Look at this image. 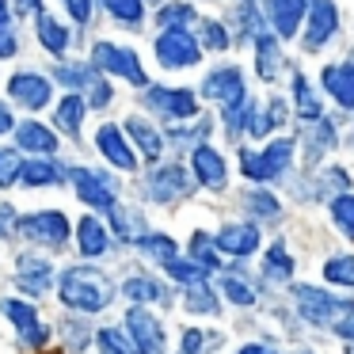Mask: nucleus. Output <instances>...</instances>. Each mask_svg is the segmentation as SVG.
Listing matches in <instances>:
<instances>
[{
	"mask_svg": "<svg viewBox=\"0 0 354 354\" xmlns=\"http://www.w3.org/2000/svg\"><path fill=\"white\" fill-rule=\"evenodd\" d=\"M57 297H62L65 308H77V313H100V308L111 305L115 297V286L103 270L92 267H69L62 278H57Z\"/></svg>",
	"mask_w": 354,
	"mask_h": 354,
	"instance_id": "f257e3e1",
	"label": "nucleus"
},
{
	"mask_svg": "<svg viewBox=\"0 0 354 354\" xmlns=\"http://www.w3.org/2000/svg\"><path fill=\"white\" fill-rule=\"evenodd\" d=\"M92 65L100 73H115V77L130 80V84H138V88L149 84V77H145V69H141L138 54L126 50V46H115V42H95V46H92Z\"/></svg>",
	"mask_w": 354,
	"mask_h": 354,
	"instance_id": "f03ea898",
	"label": "nucleus"
},
{
	"mask_svg": "<svg viewBox=\"0 0 354 354\" xmlns=\"http://www.w3.org/2000/svg\"><path fill=\"white\" fill-rule=\"evenodd\" d=\"M198 39L187 27H164L156 39V57L164 69H191V65H198Z\"/></svg>",
	"mask_w": 354,
	"mask_h": 354,
	"instance_id": "7ed1b4c3",
	"label": "nucleus"
},
{
	"mask_svg": "<svg viewBox=\"0 0 354 354\" xmlns=\"http://www.w3.org/2000/svg\"><path fill=\"white\" fill-rule=\"evenodd\" d=\"M54 77L62 80L65 88H73V92H88V103L92 107H111V100H115V92H111V84L100 77V69L95 65H57Z\"/></svg>",
	"mask_w": 354,
	"mask_h": 354,
	"instance_id": "20e7f679",
	"label": "nucleus"
},
{
	"mask_svg": "<svg viewBox=\"0 0 354 354\" xmlns=\"http://www.w3.org/2000/svg\"><path fill=\"white\" fill-rule=\"evenodd\" d=\"M16 229L24 232L31 244H42V248H62L69 240V217L62 209H42V214H31V217H19Z\"/></svg>",
	"mask_w": 354,
	"mask_h": 354,
	"instance_id": "39448f33",
	"label": "nucleus"
},
{
	"mask_svg": "<svg viewBox=\"0 0 354 354\" xmlns=\"http://www.w3.org/2000/svg\"><path fill=\"white\" fill-rule=\"evenodd\" d=\"M126 331H130L133 354H164V328L149 308L133 305L126 313Z\"/></svg>",
	"mask_w": 354,
	"mask_h": 354,
	"instance_id": "423d86ee",
	"label": "nucleus"
},
{
	"mask_svg": "<svg viewBox=\"0 0 354 354\" xmlns=\"http://www.w3.org/2000/svg\"><path fill=\"white\" fill-rule=\"evenodd\" d=\"M297 305L313 324H339L354 308L351 301H339L324 290H313V286H297Z\"/></svg>",
	"mask_w": 354,
	"mask_h": 354,
	"instance_id": "0eeeda50",
	"label": "nucleus"
},
{
	"mask_svg": "<svg viewBox=\"0 0 354 354\" xmlns=\"http://www.w3.org/2000/svg\"><path fill=\"white\" fill-rule=\"evenodd\" d=\"M290 153H293V141H274V145H267L263 153H240L244 160H240V168H244L248 179H255V183H263V179H274L278 171L290 164Z\"/></svg>",
	"mask_w": 354,
	"mask_h": 354,
	"instance_id": "6e6552de",
	"label": "nucleus"
},
{
	"mask_svg": "<svg viewBox=\"0 0 354 354\" xmlns=\"http://www.w3.org/2000/svg\"><path fill=\"white\" fill-rule=\"evenodd\" d=\"M0 313H4L12 324H16L19 339H24L27 346H35V351H42V346H46L50 328H46V324H39V313H35V305H27V301H16V297H4V301H0Z\"/></svg>",
	"mask_w": 354,
	"mask_h": 354,
	"instance_id": "1a4fd4ad",
	"label": "nucleus"
},
{
	"mask_svg": "<svg viewBox=\"0 0 354 354\" xmlns=\"http://www.w3.org/2000/svg\"><path fill=\"white\" fill-rule=\"evenodd\" d=\"M145 103L156 111V115H164V118H191V115H198V100H194V92H187V88H149Z\"/></svg>",
	"mask_w": 354,
	"mask_h": 354,
	"instance_id": "9d476101",
	"label": "nucleus"
},
{
	"mask_svg": "<svg viewBox=\"0 0 354 354\" xmlns=\"http://www.w3.org/2000/svg\"><path fill=\"white\" fill-rule=\"evenodd\" d=\"M8 95L27 111H42L50 103V95H54V88H50V80L42 73H16L8 80Z\"/></svg>",
	"mask_w": 354,
	"mask_h": 354,
	"instance_id": "9b49d317",
	"label": "nucleus"
},
{
	"mask_svg": "<svg viewBox=\"0 0 354 354\" xmlns=\"http://www.w3.org/2000/svg\"><path fill=\"white\" fill-rule=\"evenodd\" d=\"M69 183L77 187V198H80V202H88V206L103 209V214H107V209L115 206V187H111L103 176H95V171H88V168H73V171H69Z\"/></svg>",
	"mask_w": 354,
	"mask_h": 354,
	"instance_id": "f8f14e48",
	"label": "nucleus"
},
{
	"mask_svg": "<svg viewBox=\"0 0 354 354\" xmlns=\"http://www.w3.org/2000/svg\"><path fill=\"white\" fill-rule=\"evenodd\" d=\"M187 191H191V179H187V171L179 164H164V168H156L149 176V198L153 202H176Z\"/></svg>",
	"mask_w": 354,
	"mask_h": 354,
	"instance_id": "ddd939ff",
	"label": "nucleus"
},
{
	"mask_svg": "<svg viewBox=\"0 0 354 354\" xmlns=\"http://www.w3.org/2000/svg\"><path fill=\"white\" fill-rule=\"evenodd\" d=\"M16 286L24 293H31V297H42V293L54 286V270H50V263L42 259V255H19V263H16Z\"/></svg>",
	"mask_w": 354,
	"mask_h": 354,
	"instance_id": "4468645a",
	"label": "nucleus"
},
{
	"mask_svg": "<svg viewBox=\"0 0 354 354\" xmlns=\"http://www.w3.org/2000/svg\"><path fill=\"white\" fill-rule=\"evenodd\" d=\"M95 145H100V153L107 156L115 168H122V171H133V168H138V156H133V149L126 145V138H122V130H118V126H100V133H95Z\"/></svg>",
	"mask_w": 354,
	"mask_h": 354,
	"instance_id": "2eb2a0df",
	"label": "nucleus"
},
{
	"mask_svg": "<svg viewBox=\"0 0 354 354\" xmlns=\"http://www.w3.org/2000/svg\"><path fill=\"white\" fill-rule=\"evenodd\" d=\"M77 248L80 255H88V259H95V255H107L111 252V232L107 225L100 221V217H80L77 221Z\"/></svg>",
	"mask_w": 354,
	"mask_h": 354,
	"instance_id": "dca6fc26",
	"label": "nucleus"
},
{
	"mask_svg": "<svg viewBox=\"0 0 354 354\" xmlns=\"http://www.w3.org/2000/svg\"><path fill=\"white\" fill-rule=\"evenodd\" d=\"M202 95H209V100H240L244 95V77H240V69H232V65H225V69L209 73L206 80H202Z\"/></svg>",
	"mask_w": 354,
	"mask_h": 354,
	"instance_id": "f3484780",
	"label": "nucleus"
},
{
	"mask_svg": "<svg viewBox=\"0 0 354 354\" xmlns=\"http://www.w3.org/2000/svg\"><path fill=\"white\" fill-rule=\"evenodd\" d=\"M191 164H194V176H198L202 187H209V191H221L225 187V160L214 153L209 145H198L191 153Z\"/></svg>",
	"mask_w": 354,
	"mask_h": 354,
	"instance_id": "a211bd4d",
	"label": "nucleus"
},
{
	"mask_svg": "<svg viewBox=\"0 0 354 354\" xmlns=\"http://www.w3.org/2000/svg\"><path fill=\"white\" fill-rule=\"evenodd\" d=\"M305 8H308V0H267V16H270V24H274V31L282 35V39H290L301 27Z\"/></svg>",
	"mask_w": 354,
	"mask_h": 354,
	"instance_id": "6ab92c4d",
	"label": "nucleus"
},
{
	"mask_svg": "<svg viewBox=\"0 0 354 354\" xmlns=\"http://www.w3.org/2000/svg\"><path fill=\"white\" fill-rule=\"evenodd\" d=\"M214 244L229 255H252L255 248H259V229H255V225H225Z\"/></svg>",
	"mask_w": 354,
	"mask_h": 354,
	"instance_id": "aec40b11",
	"label": "nucleus"
},
{
	"mask_svg": "<svg viewBox=\"0 0 354 354\" xmlns=\"http://www.w3.org/2000/svg\"><path fill=\"white\" fill-rule=\"evenodd\" d=\"M339 16H335V4L331 0H316L313 4V19H308V50L324 46V42L331 39V31H335Z\"/></svg>",
	"mask_w": 354,
	"mask_h": 354,
	"instance_id": "412c9836",
	"label": "nucleus"
},
{
	"mask_svg": "<svg viewBox=\"0 0 354 354\" xmlns=\"http://www.w3.org/2000/svg\"><path fill=\"white\" fill-rule=\"evenodd\" d=\"M16 145L19 149H27V153H46V156H54L57 153V138L46 130L42 122H24V126H16Z\"/></svg>",
	"mask_w": 354,
	"mask_h": 354,
	"instance_id": "4be33fe9",
	"label": "nucleus"
},
{
	"mask_svg": "<svg viewBox=\"0 0 354 354\" xmlns=\"http://www.w3.org/2000/svg\"><path fill=\"white\" fill-rule=\"evenodd\" d=\"M65 179V171L57 164H50V156H35L19 168V183L24 187H57Z\"/></svg>",
	"mask_w": 354,
	"mask_h": 354,
	"instance_id": "5701e85b",
	"label": "nucleus"
},
{
	"mask_svg": "<svg viewBox=\"0 0 354 354\" xmlns=\"http://www.w3.org/2000/svg\"><path fill=\"white\" fill-rule=\"evenodd\" d=\"M324 88H328L343 107H354V69L351 65H328V69H324Z\"/></svg>",
	"mask_w": 354,
	"mask_h": 354,
	"instance_id": "b1692460",
	"label": "nucleus"
},
{
	"mask_svg": "<svg viewBox=\"0 0 354 354\" xmlns=\"http://www.w3.org/2000/svg\"><path fill=\"white\" fill-rule=\"evenodd\" d=\"M126 133H130L133 141H138V149H141V156H149V160H156V156L164 153V141H160V133H156V126H149L145 118H126Z\"/></svg>",
	"mask_w": 354,
	"mask_h": 354,
	"instance_id": "393cba45",
	"label": "nucleus"
},
{
	"mask_svg": "<svg viewBox=\"0 0 354 354\" xmlns=\"http://www.w3.org/2000/svg\"><path fill=\"white\" fill-rule=\"evenodd\" d=\"M35 31H39V42L50 50V54H65V46H69V31H65L54 16L42 12V16L35 19Z\"/></svg>",
	"mask_w": 354,
	"mask_h": 354,
	"instance_id": "a878e982",
	"label": "nucleus"
},
{
	"mask_svg": "<svg viewBox=\"0 0 354 354\" xmlns=\"http://www.w3.org/2000/svg\"><path fill=\"white\" fill-rule=\"evenodd\" d=\"M84 107L88 103L80 100V92H69L62 100V107H57V118H54V126H62L65 133H73L77 138V130H80V118H84Z\"/></svg>",
	"mask_w": 354,
	"mask_h": 354,
	"instance_id": "bb28decb",
	"label": "nucleus"
},
{
	"mask_svg": "<svg viewBox=\"0 0 354 354\" xmlns=\"http://www.w3.org/2000/svg\"><path fill=\"white\" fill-rule=\"evenodd\" d=\"M138 248L145 259H156V263H168V259H176V240L171 236H160V232H149V236H138Z\"/></svg>",
	"mask_w": 354,
	"mask_h": 354,
	"instance_id": "cd10ccee",
	"label": "nucleus"
},
{
	"mask_svg": "<svg viewBox=\"0 0 354 354\" xmlns=\"http://www.w3.org/2000/svg\"><path fill=\"white\" fill-rule=\"evenodd\" d=\"M122 293L133 301V305H145V301H164V297H168V293H164L153 278H145V274H130V278H126V286H122Z\"/></svg>",
	"mask_w": 354,
	"mask_h": 354,
	"instance_id": "c85d7f7f",
	"label": "nucleus"
},
{
	"mask_svg": "<svg viewBox=\"0 0 354 354\" xmlns=\"http://www.w3.org/2000/svg\"><path fill=\"white\" fill-rule=\"evenodd\" d=\"M214 240L206 232H194L191 236V263H198L202 270H217V252H214Z\"/></svg>",
	"mask_w": 354,
	"mask_h": 354,
	"instance_id": "c756f323",
	"label": "nucleus"
},
{
	"mask_svg": "<svg viewBox=\"0 0 354 354\" xmlns=\"http://www.w3.org/2000/svg\"><path fill=\"white\" fill-rule=\"evenodd\" d=\"M187 308H191V313H217V297L209 293L206 282L187 286Z\"/></svg>",
	"mask_w": 354,
	"mask_h": 354,
	"instance_id": "7c9ffc66",
	"label": "nucleus"
},
{
	"mask_svg": "<svg viewBox=\"0 0 354 354\" xmlns=\"http://www.w3.org/2000/svg\"><path fill=\"white\" fill-rule=\"evenodd\" d=\"M164 270H168L171 278H176V282H183V286H191V282H202V278H206V270L198 267V263H191V259H168L164 263Z\"/></svg>",
	"mask_w": 354,
	"mask_h": 354,
	"instance_id": "2f4dec72",
	"label": "nucleus"
},
{
	"mask_svg": "<svg viewBox=\"0 0 354 354\" xmlns=\"http://www.w3.org/2000/svg\"><path fill=\"white\" fill-rule=\"evenodd\" d=\"M255 42H259V77L270 80V77L278 73V65H282V57H278V46L267 39V35H259Z\"/></svg>",
	"mask_w": 354,
	"mask_h": 354,
	"instance_id": "473e14b6",
	"label": "nucleus"
},
{
	"mask_svg": "<svg viewBox=\"0 0 354 354\" xmlns=\"http://www.w3.org/2000/svg\"><path fill=\"white\" fill-rule=\"evenodd\" d=\"M107 4V12L115 19H122V24H141V16H145V8H141V0H103Z\"/></svg>",
	"mask_w": 354,
	"mask_h": 354,
	"instance_id": "72a5a7b5",
	"label": "nucleus"
},
{
	"mask_svg": "<svg viewBox=\"0 0 354 354\" xmlns=\"http://www.w3.org/2000/svg\"><path fill=\"white\" fill-rule=\"evenodd\" d=\"M221 286H225V297H229L232 305H252V301H255V290L240 274H225Z\"/></svg>",
	"mask_w": 354,
	"mask_h": 354,
	"instance_id": "f704fd0d",
	"label": "nucleus"
},
{
	"mask_svg": "<svg viewBox=\"0 0 354 354\" xmlns=\"http://www.w3.org/2000/svg\"><path fill=\"white\" fill-rule=\"evenodd\" d=\"M156 19H160V27H187L194 19V8L191 4H160Z\"/></svg>",
	"mask_w": 354,
	"mask_h": 354,
	"instance_id": "c9c22d12",
	"label": "nucleus"
},
{
	"mask_svg": "<svg viewBox=\"0 0 354 354\" xmlns=\"http://www.w3.org/2000/svg\"><path fill=\"white\" fill-rule=\"evenodd\" d=\"M95 343H100V351H103V354H133L130 339H126L118 328H103L100 335H95Z\"/></svg>",
	"mask_w": 354,
	"mask_h": 354,
	"instance_id": "e433bc0d",
	"label": "nucleus"
},
{
	"mask_svg": "<svg viewBox=\"0 0 354 354\" xmlns=\"http://www.w3.org/2000/svg\"><path fill=\"white\" fill-rule=\"evenodd\" d=\"M263 267H267V278H290V274H293V259L286 255L282 244L270 248V252H267V263H263Z\"/></svg>",
	"mask_w": 354,
	"mask_h": 354,
	"instance_id": "4c0bfd02",
	"label": "nucleus"
},
{
	"mask_svg": "<svg viewBox=\"0 0 354 354\" xmlns=\"http://www.w3.org/2000/svg\"><path fill=\"white\" fill-rule=\"evenodd\" d=\"M331 217H335V225L354 240V198H351V194H343V198L331 202Z\"/></svg>",
	"mask_w": 354,
	"mask_h": 354,
	"instance_id": "58836bf2",
	"label": "nucleus"
},
{
	"mask_svg": "<svg viewBox=\"0 0 354 354\" xmlns=\"http://www.w3.org/2000/svg\"><path fill=\"white\" fill-rule=\"evenodd\" d=\"M19 168H24L19 153H12V149H0V187L19 183Z\"/></svg>",
	"mask_w": 354,
	"mask_h": 354,
	"instance_id": "ea45409f",
	"label": "nucleus"
},
{
	"mask_svg": "<svg viewBox=\"0 0 354 354\" xmlns=\"http://www.w3.org/2000/svg\"><path fill=\"white\" fill-rule=\"evenodd\" d=\"M324 274L335 286H354V259L351 255H346V259H331L328 267H324Z\"/></svg>",
	"mask_w": 354,
	"mask_h": 354,
	"instance_id": "a19ab883",
	"label": "nucleus"
},
{
	"mask_svg": "<svg viewBox=\"0 0 354 354\" xmlns=\"http://www.w3.org/2000/svg\"><path fill=\"white\" fill-rule=\"evenodd\" d=\"M248 118H252V103H248V95H240V100H232L229 107H225V122H229V130L248 126Z\"/></svg>",
	"mask_w": 354,
	"mask_h": 354,
	"instance_id": "79ce46f5",
	"label": "nucleus"
},
{
	"mask_svg": "<svg viewBox=\"0 0 354 354\" xmlns=\"http://www.w3.org/2000/svg\"><path fill=\"white\" fill-rule=\"evenodd\" d=\"M293 92H297V107H301V115L305 118H320V103L308 95V84H305V77H297L293 80Z\"/></svg>",
	"mask_w": 354,
	"mask_h": 354,
	"instance_id": "37998d69",
	"label": "nucleus"
},
{
	"mask_svg": "<svg viewBox=\"0 0 354 354\" xmlns=\"http://www.w3.org/2000/svg\"><path fill=\"white\" fill-rule=\"evenodd\" d=\"M202 42H206L209 50H225V46H229V35H225L221 24H209V19H206V24H202Z\"/></svg>",
	"mask_w": 354,
	"mask_h": 354,
	"instance_id": "c03bdc74",
	"label": "nucleus"
},
{
	"mask_svg": "<svg viewBox=\"0 0 354 354\" xmlns=\"http://www.w3.org/2000/svg\"><path fill=\"white\" fill-rule=\"evenodd\" d=\"M248 206H252L255 214H263V217H274V214H278V202L270 198V194H263V191L248 194Z\"/></svg>",
	"mask_w": 354,
	"mask_h": 354,
	"instance_id": "a18cd8bd",
	"label": "nucleus"
},
{
	"mask_svg": "<svg viewBox=\"0 0 354 354\" xmlns=\"http://www.w3.org/2000/svg\"><path fill=\"white\" fill-rule=\"evenodd\" d=\"M16 50H19L16 31H12V24H8V19H0V57H12Z\"/></svg>",
	"mask_w": 354,
	"mask_h": 354,
	"instance_id": "49530a36",
	"label": "nucleus"
},
{
	"mask_svg": "<svg viewBox=\"0 0 354 354\" xmlns=\"http://www.w3.org/2000/svg\"><path fill=\"white\" fill-rule=\"evenodd\" d=\"M65 8H69V16L77 19V24H88V16H92V0H65Z\"/></svg>",
	"mask_w": 354,
	"mask_h": 354,
	"instance_id": "de8ad7c7",
	"label": "nucleus"
},
{
	"mask_svg": "<svg viewBox=\"0 0 354 354\" xmlns=\"http://www.w3.org/2000/svg\"><path fill=\"white\" fill-rule=\"evenodd\" d=\"M209 335H202V331H187L183 335V354H202V343H206Z\"/></svg>",
	"mask_w": 354,
	"mask_h": 354,
	"instance_id": "09e8293b",
	"label": "nucleus"
},
{
	"mask_svg": "<svg viewBox=\"0 0 354 354\" xmlns=\"http://www.w3.org/2000/svg\"><path fill=\"white\" fill-rule=\"evenodd\" d=\"M12 229H16V209L0 206V236H12Z\"/></svg>",
	"mask_w": 354,
	"mask_h": 354,
	"instance_id": "8fccbe9b",
	"label": "nucleus"
},
{
	"mask_svg": "<svg viewBox=\"0 0 354 354\" xmlns=\"http://www.w3.org/2000/svg\"><path fill=\"white\" fill-rule=\"evenodd\" d=\"M12 126H16V118H12V111L4 107V103H0V133H8Z\"/></svg>",
	"mask_w": 354,
	"mask_h": 354,
	"instance_id": "3c124183",
	"label": "nucleus"
},
{
	"mask_svg": "<svg viewBox=\"0 0 354 354\" xmlns=\"http://www.w3.org/2000/svg\"><path fill=\"white\" fill-rule=\"evenodd\" d=\"M16 4H19V12H39L42 0H16Z\"/></svg>",
	"mask_w": 354,
	"mask_h": 354,
	"instance_id": "603ef678",
	"label": "nucleus"
},
{
	"mask_svg": "<svg viewBox=\"0 0 354 354\" xmlns=\"http://www.w3.org/2000/svg\"><path fill=\"white\" fill-rule=\"evenodd\" d=\"M240 354H274V351H270V346H259V343H252V346H244Z\"/></svg>",
	"mask_w": 354,
	"mask_h": 354,
	"instance_id": "864d4df0",
	"label": "nucleus"
},
{
	"mask_svg": "<svg viewBox=\"0 0 354 354\" xmlns=\"http://www.w3.org/2000/svg\"><path fill=\"white\" fill-rule=\"evenodd\" d=\"M339 331H343L346 339H354V316H351V320H346V324H339Z\"/></svg>",
	"mask_w": 354,
	"mask_h": 354,
	"instance_id": "5fc2aeb1",
	"label": "nucleus"
},
{
	"mask_svg": "<svg viewBox=\"0 0 354 354\" xmlns=\"http://www.w3.org/2000/svg\"><path fill=\"white\" fill-rule=\"evenodd\" d=\"M0 19H8V0H0Z\"/></svg>",
	"mask_w": 354,
	"mask_h": 354,
	"instance_id": "6e6d98bb",
	"label": "nucleus"
},
{
	"mask_svg": "<svg viewBox=\"0 0 354 354\" xmlns=\"http://www.w3.org/2000/svg\"><path fill=\"white\" fill-rule=\"evenodd\" d=\"M54 354H57V351H54Z\"/></svg>",
	"mask_w": 354,
	"mask_h": 354,
	"instance_id": "4d7b16f0",
	"label": "nucleus"
}]
</instances>
